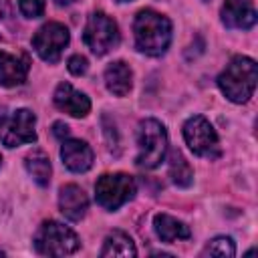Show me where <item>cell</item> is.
Here are the masks:
<instances>
[{
    "instance_id": "9a60e30c",
    "label": "cell",
    "mask_w": 258,
    "mask_h": 258,
    "mask_svg": "<svg viewBox=\"0 0 258 258\" xmlns=\"http://www.w3.org/2000/svg\"><path fill=\"white\" fill-rule=\"evenodd\" d=\"M131 85H133V73L129 64H125L123 60H115L105 69V87L115 97H125L131 91Z\"/></svg>"
},
{
    "instance_id": "8992f818",
    "label": "cell",
    "mask_w": 258,
    "mask_h": 258,
    "mask_svg": "<svg viewBox=\"0 0 258 258\" xmlns=\"http://www.w3.org/2000/svg\"><path fill=\"white\" fill-rule=\"evenodd\" d=\"M83 40L91 48V52H95L97 56L107 54L111 48H115L119 44L117 22L111 16H107L105 12H93L85 24Z\"/></svg>"
},
{
    "instance_id": "d4e9b609",
    "label": "cell",
    "mask_w": 258,
    "mask_h": 258,
    "mask_svg": "<svg viewBox=\"0 0 258 258\" xmlns=\"http://www.w3.org/2000/svg\"><path fill=\"white\" fill-rule=\"evenodd\" d=\"M0 256H4V252H2V250H0Z\"/></svg>"
},
{
    "instance_id": "83f0119b",
    "label": "cell",
    "mask_w": 258,
    "mask_h": 258,
    "mask_svg": "<svg viewBox=\"0 0 258 258\" xmlns=\"http://www.w3.org/2000/svg\"><path fill=\"white\" fill-rule=\"evenodd\" d=\"M0 163H2V155H0Z\"/></svg>"
},
{
    "instance_id": "30bf717a",
    "label": "cell",
    "mask_w": 258,
    "mask_h": 258,
    "mask_svg": "<svg viewBox=\"0 0 258 258\" xmlns=\"http://www.w3.org/2000/svg\"><path fill=\"white\" fill-rule=\"evenodd\" d=\"M256 18L254 0H226L222 6V22L228 28L248 30L256 24Z\"/></svg>"
},
{
    "instance_id": "7a4b0ae2",
    "label": "cell",
    "mask_w": 258,
    "mask_h": 258,
    "mask_svg": "<svg viewBox=\"0 0 258 258\" xmlns=\"http://www.w3.org/2000/svg\"><path fill=\"white\" fill-rule=\"evenodd\" d=\"M258 83V64L250 56H234L218 77V87L232 103H246Z\"/></svg>"
},
{
    "instance_id": "484cf974",
    "label": "cell",
    "mask_w": 258,
    "mask_h": 258,
    "mask_svg": "<svg viewBox=\"0 0 258 258\" xmlns=\"http://www.w3.org/2000/svg\"><path fill=\"white\" fill-rule=\"evenodd\" d=\"M119 2H129V0H119Z\"/></svg>"
},
{
    "instance_id": "6da1fadb",
    "label": "cell",
    "mask_w": 258,
    "mask_h": 258,
    "mask_svg": "<svg viewBox=\"0 0 258 258\" xmlns=\"http://www.w3.org/2000/svg\"><path fill=\"white\" fill-rule=\"evenodd\" d=\"M135 46L147 56H161L171 42V22L167 16L145 8L133 20Z\"/></svg>"
},
{
    "instance_id": "5b68a950",
    "label": "cell",
    "mask_w": 258,
    "mask_h": 258,
    "mask_svg": "<svg viewBox=\"0 0 258 258\" xmlns=\"http://www.w3.org/2000/svg\"><path fill=\"white\" fill-rule=\"evenodd\" d=\"M137 191L135 179L129 173H103L95 183L97 204L109 212L119 210L123 204L133 200Z\"/></svg>"
},
{
    "instance_id": "2e32d148",
    "label": "cell",
    "mask_w": 258,
    "mask_h": 258,
    "mask_svg": "<svg viewBox=\"0 0 258 258\" xmlns=\"http://www.w3.org/2000/svg\"><path fill=\"white\" fill-rule=\"evenodd\" d=\"M153 228H155V234L159 236V240L167 242V244H173L177 240H187L191 236L189 228L181 220H177L169 214H157L153 218Z\"/></svg>"
},
{
    "instance_id": "ac0fdd59",
    "label": "cell",
    "mask_w": 258,
    "mask_h": 258,
    "mask_svg": "<svg viewBox=\"0 0 258 258\" xmlns=\"http://www.w3.org/2000/svg\"><path fill=\"white\" fill-rule=\"evenodd\" d=\"M99 254L103 258H107V256H137V248H135L133 240L129 238V234H125L121 230H113L105 238Z\"/></svg>"
},
{
    "instance_id": "4316f807",
    "label": "cell",
    "mask_w": 258,
    "mask_h": 258,
    "mask_svg": "<svg viewBox=\"0 0 258 258\" xmlns=\"http://www.w3.org/2000/svg\"><path fill=\"white\" fill-rule=\"evenodd\" d=\"M202 2H210V0H202Z\"/></svg>"
},
{
    "instance_id": "603a6c76",
    "label": "cell",
    "mask_w": 258,
    "mask_h": 258,
    "mask_svg": "<svg viewBox=\"0 0 258 258\" xmlns=\"http://www.w3.org/2000/svg\"><path fill=\"white\" fill-rule=\"evenodd\" d=\"M52 133H54V137H58V139L64 141V137H69V125L62 123V121H56L52 125Z\"/></svg>"
},
{
    "instance_id": "52a82bcc",
    "label": "cell",
    "mask_w": 258,
    "mask_h": 258,
    "mask_svg": "<svg viewBox=\"0 0 258 258\" xmlns=\"http://www.w3.org/2000/svg\"><path fill=\"white\" fill-rule=\"evenodd\" d=\"M36 117L30 109H16L0 117V143L6 147H18L36 141Z\"/></svg>"
},
{
    "instance_id": "ba28073f",
    "label": "cell",
    "mask_w": 258,
    "mask_h": 258,
    "mask_svg": "<svg viewBox=\"0 0 258 258\" xmlns=\"http://www.w3.org/2000/svg\"><path fill=\"white\" fill-rule=\"evenodd\" d=\"M183 139L187 147L208 159H216L220 155V141L212 127V123L204 115H194L183 123Z\"/></svg>"
},
{
    "instance_id": "277c9868",
    "label": "cell",
    "mask_w": 258,
    "mask_h": 258,
    "mask_svg": "<svg viewBox=\"0 0 258 258\" xmlns=\"http://www.w3.org/2000/svg\"><path fill=\"white\" fill-rule=\"evenodd\" d=\"M34 248L42 256H69L81 248V240L69 226L46 220L34 234Z\"/></svg>"
},
{
    "instance_id": "8fae6325",
    "label": "cell",
    "mask_w": 258,
    "mask_h": 258,
    "mask_svg": "<svg viewBox=\"0 0 258 258\" xmlns=\"http://www.w3.org/2000/svg\"><path fill=\"white\" fill-rule=\"evenodd\" d=\"M54 105L71 117H85L91 111V101L85 93L77 91L71 83H60L54 91Z\"/></svg>"
},
{
    "instance_id": "d6986e66",
    "label": "cell",
    "mask_w": 258,
    "mask_h": 258,
    "mask_svg": "<svg viewBox=\"0 0 258 258\" xmlns=\"http://www.w3.org/2000/svg\"><path fill=\"white\" fill-rule=\"evenodd\" d=\"M169 177L177 187H189L194 181V171L185 161V157L181 155V151L177 149H173L169 155Z\"/></svg>"
},
{
    "instance_id": "4fadbf2b",
    "label": "cell",
    "mask_w": 258,
    "mask_h": 258,
    "mask_svg": "<svg viewBox=\"0 0 258 258\" xmlns=\"http://www.w3.org/2000/svg\"><path fill=\"white\" fill-rule=\"evenodd\" d=\"M60 159L71 171L83 173L93 165V149L81 139H67L60 145Z\"/></svg>"
},
{
    "instance_id": "cb8c5ba5",
    "label": "cell",
    "mask_w": 258,
    "mask_h": 258,
    "mask_svg": "<svg viewBox=\"0 0 258 258\" xmlns=\"http://www.w3.org/2000/svg\"><path fill=\"white\" fill-rule=\"evenodd\" d=\"M58 6H69V4H73V2H77V0H54Z\"/></svg>"
},
{
    "instance_id": "7402d4cb",
    "label": "cell",
    "mask_w": 258,
    "mask_h": 258,
    "mask_svg": "<svg viewBox=\"0 0 258 258\" xmlns=\"http://www.w3.org/2000/svg\"><path fill=\"white\" fill-rule=\"evenodd\" d=\"M67 67H69L71 75H75V77H81V75H85V73H87V69H89V62H87V58H85L83 54H73V56L69 58Z\"/></svg>"
},
{
    "instance_id": "7c38bea8",
    "label": "cell",
    "mask_w": 258,
    "mask_h": 258,
    "mask_svg": "<svg viewBox=\"0 0 258 258\" xmlns=\"http://www.w3.org/2000/svg\"><path fill=\"white\" fill-rule=\"evenodd\" d=\"M58 208H60V212L67 220L79 222L81 218H85V214L89 210V198L83 191V187H79L75 183H67V185L60 187Z\"/></svg>"
},
{
    "instance_id": "3957f363",
    "label": "cell",
    "mask_w": 258,
    "mask_h": 258,
    "mask_svg": "<svg viewBox=\"0 0 258 258\" xmlns=\"http://www.w3.org/2000/svg\"><path fill=\"white\" fill-rule=\"evenodd\" d=\"M167 153V131L157 119H143L137 125V157L141 169H155Z\"/></svg>"
},
{
    "instance_id": "ffe728a7",
    "label": "cell",
    "mask_w": 258,
    "mask_h": 258,
    "mask_svg": "<svg viewBox=\"0 0 258 258\" xmlns=\"http://www.w3.org/2000/svg\"><path fill=\"white\" fill-rule=\"evenodd\" d=\"M234 254H236V246L228 236H216L202 250V256H216V258H232Z\"/></svg>"
},
{
    "instance_id": "5bb4252c",
    "label": "cell",
    "mask_w": 258,
    "mask_h": 258,
    "mask_svg": "<svg viewBox=\"0 0 258 258\" xmlns=\"http://www.w3.org/2000/svg\"><path fill=\"white\" fill-rule=\"evenodd\" d=\"M30 60L26 54H10L0 52V85L2 87H16L22 85L28 77Z\"/></svg>"
},
{
    "instance_id": "44dd1931",
    "label": "cell",
    "mask_w": 258,
    "mask_h": 258,
    "mask_svg": "<svg viewBox=\"0 0 258 258\" xmlns=\"http://www.w3.org/2000/svg\"><path fill=\"white\" fill-rule=\"evenodd\" d=\"M18 8L26 18H38L44 14V0H18Z\"/></svg>"
},
{
    "instance_id": "e0dca14e",
    "label": "cell",
    "mask_w": 258,
    "mask_h": 258,
    "mask_svg": "<svg viewBox=\"0 0 258 258\" xmlns=\"http://www.w3.org/2000/svg\"><path fill=\"white\" fill-rule=\"evenodd\" d=\"M24 167H26V171L30 173V177H32L40 187H46V185L50 183L52 167H50L48 155H46L42 149L30 151V153L24 157Z\"/></svg>"
},
{
    "instance_id": "9c48e42d",
    "label": "cell",
    "mask_w": 258,
    "mask_h": 258,
    "mask_svg": "<svg viewBox=\"0 0 258 258\" xmlns=\"http://www.w3.org/2000/svg\"><path fill=\"white\" fill-rule=\"evenodd\" d=\"M71 40L69 28L60 22H46L42 24L36 34L32 36V48L36 50V54L44 60V62H58L62 50L67 48Z\"/></svg>"
}]
</instances>
